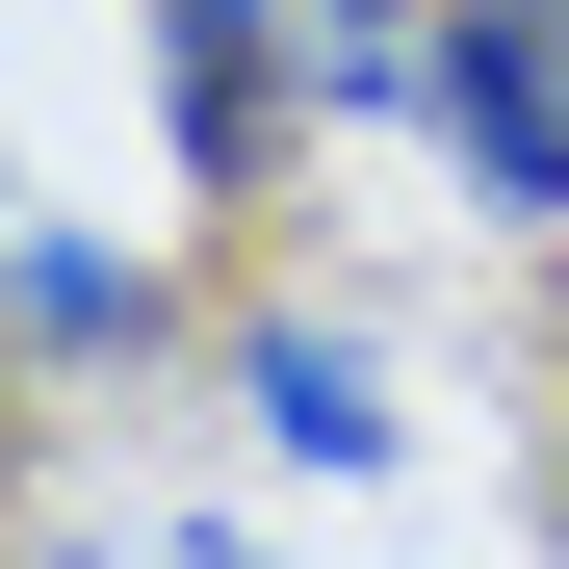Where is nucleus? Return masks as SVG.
<instances>
[{
    "label": "nucleus",
    "mask_w": 569,
    "mask_h": 569,
    "mask_svg": "<svg viewBox=\"0 0 569 569\" xmlns=\"http://www.w3.org/2000/svg\"><path fill=\"white\" fill-rule=\"evenodd\" d=\"M233 440L259 466H311V492H362L415 415H389V337L362 311H233Z\"/></svg>",
    "instance_id": "3"
},
{
    "label": "nucleus",
    "mask_w": 569,
    "mask_h": 569,
    "mask_svg": "<svg viewBox=\"0 0 569 569\" xmlns=\"http://www.w3.org/2000/svg\"><path fill=\"white\" fill-rule=\"evenodd\" d=\"M543 543H569V440H543Z\"/></svg>",
    "instance_id": "6"
},
{
    "label": "nucleus",
    "mask_w": 569,
    "mask_h": 569,
    "mask_svg": "<svg viewBox=\"0 0 569 569\" xmlns=\"http://www.w3.org/2000/svg\"><path fill=\"white\" fill-rule=\"evenodd\" d=\"M415 130L492 233H569V0H415Z\"/></svg>",
    "instance_id": "1"
},
{
    "label": "nucleus",
    "mask_w": 569,
    "mask_h": 569,
    "mask_svg": "<svg viewBox=\"0 0 569 569\" xmlns=\"http://www.w3.org/2000/svg\"><path fill=\"white\" fill-rule=\"evenodd\" d=\"M130 27H156V130H181V181L233 208V181L284 156V104H311V0H130Z\"/></svg>",
    "instance_id": "2"
},
{
    "label": "nucleus",
    "mask_w": 569,
    "mask_h": 569,
    "mask_svg": "<svg viewBox=\"0 0 569 569\" xmlns=\"http://www.w3.org/2000/svg\"><path fill=\"white\" fill-rule=\"evenodd\" d=\"M78 569H259V543H208V518H104Z\"/></svg>",
    "instance_id": "5"
},
{
    "label": "nucleus",
    "mask_w": 569,
    "mask_h": 569,
    "mask_svg": "<svg viewBox=\"0 0 569 569\" xmlns=\"http://www.w3.org/2000/svg\"><path fill=\"white\" fill-rule=\"evenodd\" d=\"M156 337H181L156 233H52L27 181H0V362H156Z\"/></svg>",
    "instance_id": "4"
}]
</instances>
